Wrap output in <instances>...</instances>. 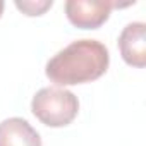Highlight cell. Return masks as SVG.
<instances>
[{"label": "cell", "instance_id": "1", "mask_svg": "<svg viewBox=\"0 0 146 146\" xmlns=\"http://www.w3.org/2000/svg\"><path fill=\"white\" fill-rule=\"evenodd\" d=\"M110 64L108 48L98 40H76L57 52L46 64L45 74L57 86L84 84L102 78Z\"/></svg>", "mask_w": 146, "mask_h": 146}, {"label": "cell", "instance_id": "2", "mask_svg": "<svg viewBox=\"0 0 146 146\" xmlns=\"http://www.w3.org/2000/svg\"><path fill=\"white\" fill-rule=\"evenodd\" d=\"M33 115L48 127H64L76 119L79 112L78 96L60 86L41 88L31 100Z\"/></svg>", "mask_w": 146, "mask_h": 146}, {"label": "cell", "instance_id": "3", "mask_svg": "<svg viewBox=\"0 0 146 146\" xmlns=\"http://www.w3.org/2000/svg\"><path fill=\"white\" fill-rule=\"evenodd\" d=\"M113 4L108 0H67L65 16L76 28L96 29L110 17Z\"/></svg>", "mask_w": 146, "mask_h": 146}, {"label": "cell", "instance_id": "4", "mask_svg": "<svg viewBox=\"0 0 146 146\" xmlns=\"http://www.w3.org/2000/svg\"><path fill=\"white\" fill-rule=\"evenodd\" d=\"M119 50L125 64L132 67L146 65V24L129 23L119 36Z\"/></svg>", "mask_w": 146, "mask_h": 146}, {"label": "cell", "instance_id": "5", "mask_svg": "<svg viewBox=\"0 0 146 146\" xmlns=\"http://www.w3.org/2000/svg\"><path fill=\"white\" fill-rule=\"evenodd\" d=\"M0 146H41V137L26 119L11 117L0 122Z\"/></svg>", "mask_w": 146, "mask_h": 146}, {"label": "cell", "instance_id": "6", "mask_svg": "<svg viewBox=\"0 0 146 146\" xmlns=\"http://www.w3.org/2000/svg\"><path fill=\"white\" fill-rule=\"evenodd\" d=\"M53 5V2L52 0H17L16 2V7L21 11V12H24L26 16H41V14H45L50 7Z\"/></svg>", "mask_w": 146, "mask_h": 146}, {"label": "cell", "instance_id": "7", "mask_svg": "<svg viewBox=\"0 0 146 146\" xmlns=\"http://www.w3.org/2000/svg\"><path fill=\"white\" fill-rule=\"evenodd\" d=\"M4 5H5V4L0 0V17H2V12H4Z\"/></svg>", "mask_w": 146, "mask_h": 146}]
</instances>
